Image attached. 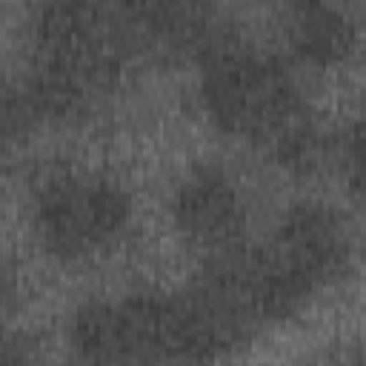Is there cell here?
<instances>
[{"label":"cell","mask_w":366,"mask_h":366,"mask_svg":"<svg viewBox=\"0 0 366 366\" xmlns=\"http://www.w3.org/2000/svg\"><path fill=\"white\" fill-rule=\"evenodd\" d=\"M180 223L206 243H226L240 226V203L226 180L203 174L180 197Z\"/></svg>","instance_id":"4"},{"label":"cell","mask_w":366,"mask_h":366,"mask_svg":"<svg viewBox=\"0 0 366 366\" xmlns=\"http://www.w3.org/2000/svg\"><path fill=\"white\" fill-rule=\"evenodd\" d=\"M352 34H349V26L346 20H340L337 14H332L329 9L323 6H309L303 14H300V23H297V43L300 49L315 57V60H332L337 54L346 51Z\"/></svg>","instance_id":"5"},{"label":"cell","mask_w":366,"mask_h":366,"mask_svg":"<svg viewBox=\"0 0 366 366\" xmlns=\"http://www.w3.org/2000/svg\"><path fill=\"white\" fill-rule=\"evenodd\" d=\"M129 31L163 46L192 49L209 31L212 0H114Z\"/></svg>","instance_id":"3"},{"label":"cell","mask_w":366,"mask_h":366,"mask_svg":"<svg viewBox=\"0 0 366 366\" xmlns=\"http://www.w3.org/2000/svg\"><path fill=\"white\" fill-rule=\"evenodd\" d=\"M206 103L226 129L277 140L289 160L306 154L309 134L297 126V100L277 66L243 51L217 57L206 74Z\"/></svg>","instance_id":"1"},{"label":"cell","mask_w":366,"mask_h":366,"mask_svg":"<svg viewBox=\"0 0 366 366\" xmlns=\"http://www.w3.org/2000/svg\"><path fill=\"white\" fill-rule=\"evenodd\" d=\"M126 200L100 183H60L43 200V226L63 252H83L120 229Z\"/></svg>","instance_id":"2"}]
</instances>
